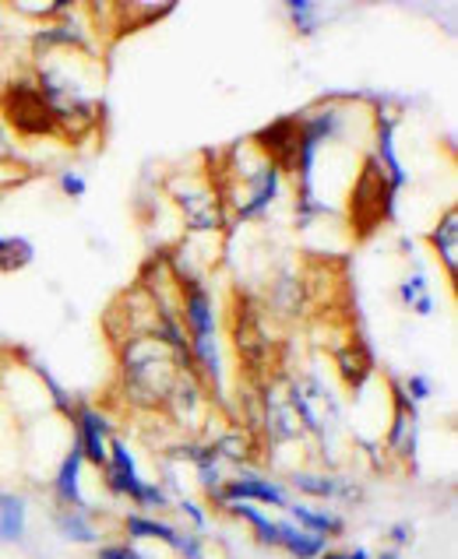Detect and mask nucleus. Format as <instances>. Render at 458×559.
Instances as JSON below:
<instances>
[{"label": "nucleus", "instance_id": "1", "mask_svg": "<svg viewBox=\"0 0 458 559\" xmlns=\"http://www.w3.org/2000/svg\"><path fill=\"white\" fill-rule=\"evenodd\" d=\"M391 183L385 177V169L367 158V166H363L360 180H356V190H353V226L360 236H367L377 222L388 218L391 212Z\"/></svg>", "mask_w": 458, "mask_h": 559}, {"label": "nucleus", "instance_id": "2", "mask_svg": "<svg viewBox=\"0 0 458 559\" xmlns=\"http://www.w3.org/2000/svg\"><path fill=\"white\" fill-rule=\"evenodd\" d=\"M106 483L114 492H120V497H131L138 503L145 507H163L166 497L160 489L145 486L134 472V457L128 454V447H124L120 440H109V457H106Z\"/></svg>", "mask_w": 458, "mask_h": 559}, {"label": "nucleus", "instance_id": "3", "mask_svg": "<svg viewBox=\"0 0 458 559\" xmlns=\"http://www.w3.org/2000/svg\"><path fill=\"white\" fill-rule=\"evenodd\" d=\"M4 109H8V120L19 127L25 134H46L54 131V109L46 103V95L33 92L28 85H14L4 95Z\"/></svg>", "mask_w": 458, "mask_h": 559}, {"label": "nucleus", "instance_id": "4", "mask_svg": "<svg viewBox=\"0 0 458 559\" xmlns=\"http://www.w3.org/2000/svg\"><path fill=\"white\" fill-rule=\"evenodd\" d=\"M261 145L272 148V158H279V163H293V158L300 155V145H304V123L300 120H279L272 127H265V131L258 134Z\"/></svg>", "mask_w": 458, "mask_h": 559}, {"label": "nucleus", "instance_id": "5", "mask_svg": "<svg viewBox=\"0 0 458 559\" xmlns=\"http://www.w3.org/2000/svg\"><path fill=\"white\" fill-rule=\"evenodd\" d=\"M78 426H82V440H78V451H82V457H89L92 465L106 468V447H103L106 423H103V415L92 412V408H82V412H78Z\"/></svg>", "mask_w": 458, "mask_h": 559}, {"label": "nucleus", "instance_id": "6", "mask_svg": "<svg viewBox=\"0 0 458 559\" xmlns=\"http://www.w3.org/2000/svg\"><path fill=\"white\" fill-rule=\"evenodd\" d=\"M223 500H261V503H275V507H286V497H282L279 486H268V483H258V478H240V483H233L223 489Z\"/></svg>", "mask_w": 458, "mask_h": 559}, {"label": "nucleus", "instance_id": "7", "mask_svg": "<svg viewBox=\"0 0 458 559\" xmlns=\"http://www.w3.org/2000/svg\"><path fill=\"white\" fill-rule=\"evenodd\" d=\"M78 475H82V451H78V443H74V451L64 457V465H60L57 492H60V500H64V503L82 507V489H78Z\"/></svg>", "mask_w": 458, "mask_h": 559}, {"label": "nucleus", "instance_id": "8", "mask_svg": "<svg viewBox=\"0 0 458 559\" xmlns=\"http://www.w3.org/2000/svg\"><path fill=\"white\" fill-rule=\"evenodd\" d=\"M187 321L195 328V342H209L212 338V310H209V299H204L201 289L191 285V296H187Z\"/></svg>", "mask_w": 458, "mask_h": 559}, {"label": "nucleus", "instance_id": "9", "mask_svg": "<svg viewBox=\"0 0 458 559\" xmlns=\"http://www.w3.org/2000/svg\"><path fill=\"white\" fill-rule=\"evenodd\" d=\"M279 546H286L300 559H310V556H318L325 549V538L321 535H304V532H296L293 524H282V528H279Z\"/></svg>", "mask_w": 458, "mask_h": 559}, {"label": "nucleus", "instance_id": "10", "mask_svg": "<svg viewBox=\"0 0 458 559\" xmlns=\"http://www.w3.org/2000/svg\"><path fill=\"white\" fill-rule=\"evenodd\" d=\"M22 521H25V503L19 497H0V538H22Z\"/></svg>", "mask_w": 458, "mask_h": 559}, {"label": "nucleus", "instance_id": "11", "mask_svg": "<svg viewBox=\"0 0 458 559\" xmlns=\"http://www.w3.org/2000/svg\"><path fill=\"white\" fill-rule=\"evenodd\" d=\"M28 261H33L28 239H0V271H19Z\"/></svg>", "mask_w": 458, "mask_h": 559}, {"label": "nucleus", "instance_id": "12", "mask_svg": "<svg viewBox=\"0 0 458 559\" xmlns=\"http://www.w3.org/2000/svg\"><path fill=\"white\" fill-rule=\"evenodd\" d=\"M455 233H458V215L448 212L445 222L437 226V233L431 236V239H434V247H437V253H445V267H448V271H455Z\"/></svg>", "mask_w": 458, "mask_h": 559}, {"label": "nucleus", "instance_id": "13", "mask_svg": "<svg viewBox=\"0 0 458 559\" xmlns=\"http://www.w3.org/2000/svg\"><path fill=\"white\" fill-rule=\"evenodd\" d=\"M128 532L134 535V538H163V542H173L177 546L180 542V535L169 528V524H160V521H149V518H128Z\"/></svg>", "mask_w": 458, "mask_h": 559}, {"label": "nucleus", "instance_id": "14", "mask_svg": "<svg viewBox=\"0 0 458 559\" xmlns=\"http://www.w3.org/2000/svg\"><path fill=\"white\" fill-rule=\"evenodd\" d=\"M293 514L304 521L307 528L318 532V535H325V532H342L339 518H331V514H314V510H307V507H293Z\"/></svg>", "mask_w": 458, "mask_h": 559}, {"label": "nucleus", "instance_id": "15", "mask_svg": "<svg viewBox=\"0 0 458 559\" xmlns=\"http://www.w3.org/2000/svg\"><path fill=\"white\" fill-rule=\"evenodd\" d=\"M402 296H406V302H409V307H413V302H416V307H420V313H431V310H434L431 296L423 293V275H416L413 282H406V285H402Z\"/></svg>", "mask_w": 458, "mask_h": 559}, {"label": "nucleus", "instance_id": "16", "mask_svg": "<svg viewBox=\"0 0 458 559\" xmlns=\"http://www.w3.org/2000/svg\"><path fill=\"white\" fill-rule=\"evenodd\" d=\"M60 532H64L68 538H74V542H92V538H96V532L85 528L82 518H71V514L60 518Z\"/></svg>", "mask_w": 458, "mask_h": 559}, {"label": "nucleus", "instance_id": "17", "mask_svg": "<svg viewBox=\"0 0 458 559\" xmlns=\"http://www.w3.org/2000/svg\"><path fill=\"white\" fill-rule=\"evenodd\" d=\"M296 486H304L310 492H321V497H331L336 492V483L331 478H310V475H296Z\"/></svg>", "mask_w": 458, "mask_h": 559}, {"label": "nucleus", "instance_id": "18", "mask_svg": "<svg viewBox=\"0 0 458 559\" xmlns=\"http://www.w3.org/2000/svg\"><path fill=\"white\" fill-rule=\"evenodd\" d=\"M99 559H145V556L128 546H106V549H99Z\"/></svg>", "mask_w": 458, "mask_h": 559}, {"label": "nucleus", "instance_id": "19", "mask_svg": "<svg viewBox=\"0 0 458 559\" xmlns=\"http://www.w3.org/2000/svg\"><path fill=\"white\" fill-rule=\"evenodd\" d=\"M60 183H64V194H74V198L85 194V180L82 177H71V173H68V177L60 180Z\"/></svg>", "mask_w": 458, "mask_h": 559}, {"label": "nucleus", "instance_id": "20", "mask_svg": "<svg viewBox=\"0 0 458 559\" xmlns=\"http://www.w3.org/2000/svg\"><path fill=\"white\" fill-rule=\"evenodd\" d=\"M409 391H413L416 397H426V380L423 377H413V380H409Z\"/></svg>", "mask_w": 458, "mask_h": 559}, {"label": "nucleus", "instance_id": "21", "mask_svg": "<svg viewBox=\"0 0 458 559\" xmlns=\"http://www.w3.org/2000/svg\"><path fill=\"white\" fill-rule=\"evenodd\" d=\"M391 538H395V542H402V538H409V528H406V524H399V528H395V532H391Z\"/></svg>", "mask_w": 458, "mask_h": 559}, {"label": "nucleus", "instance_id": "22", "mask_svg": "<svg viewBox=\"0 0 458 559\" xmlns=\"http://www.w3.org/2000/svg\"><path fill=\"white\" fill-rule=\"evenodd\" d=\"M381 559H399V552H385Z\"/></svg>", "mask_w": 458, "mask_h": 559}, {"label": "nucleus", "instance_id": "23", "mask_svg": "<svg viewBox=\"0 0 458 559\" xmlns=\"http://www.w3.org/2000/svg\"><path fill=\"white\" fill-rule=\"evenodd\" d=\"M325 559H345V556H325Z\"/></svg>", "mask_w": 458, "mask_h": 559}]
</instances>
